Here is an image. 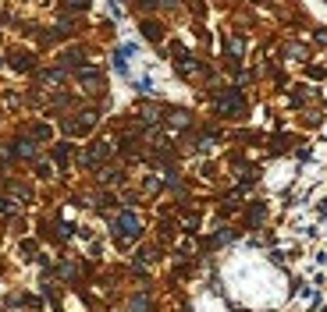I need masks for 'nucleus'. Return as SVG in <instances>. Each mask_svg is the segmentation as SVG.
<instances>
[{
	"mask_svg": "<svg viewBox=\"0 0 327 312\" xmlns=\"http://www.w3.org/2000/svg\"><path fill=\"white\" fill-rule=\"evenodd\" d=\"M135 234H139V220H135L132 213H121V216H118V238H121V241H132Z\"/></svg>",
	"mask_w": 327,
	"mask_h": 312,
	"instance_id": "1",
	"label": "nucleus"
}]
</instances>
